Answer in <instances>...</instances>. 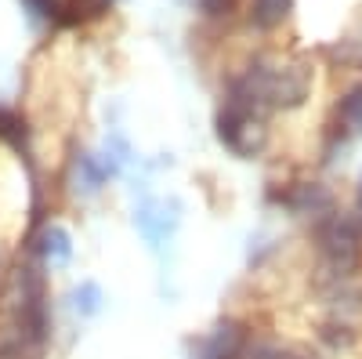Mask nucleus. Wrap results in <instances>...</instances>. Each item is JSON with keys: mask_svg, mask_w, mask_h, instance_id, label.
<instances>
[{"mask_svg": "<svg viewBox=\"0 0 362 359\" xmlns=\"http://www.w3.org/2000/svg\"><path fill=\"white\" fill-rule=\"evenodd\" d=\"M290 11V0H254V22L257 25H276Z\"/></svg>", "mask_w": 362, "mask_h": 359, "instance_id": "2", "label": "nucleus"}, {"mask_svg": "<svg viewBox=\"0 0 362 359\" xmlns=\"http://www.w3.org/2000/svg\"><path fill=\"white\" fill-rule=\"evenodd\" d=\"M0 265H4V258H0Z\"/></svg>", "mask_w": 362, "mask_h": 359, "instance_id": "4", "label": "nucleus"}, {"mask_svg": "<svg viewBox=\"0 0 362 359\" xmlns=\"http://www.w3.org/2000/svg\"><path fill=\"white\" fill-rule=\"evenodd\" d=\"M69 236L58 229V225H51V229H44V236H40V254L51 261V265H66L69 261Z\"/></svg>", "mask_w": 362, "mask_h": 359, "instance_id": "1", "label": "nucleus"}, {"mask_svg": "<svg viewBox=\"0 0 362 359\" xmlns=\"http://www.w3.org/2000/svg\"><path fill=\"white\" fill-rule=\"evenodd\" d=\"M29 8H33L37 15H54V11H58L54 0H29Z\"/></svg>", "mask_w": 362, "mask_h": 359, "instance_id": "3", "label": "nucleus"}]
</instances>
